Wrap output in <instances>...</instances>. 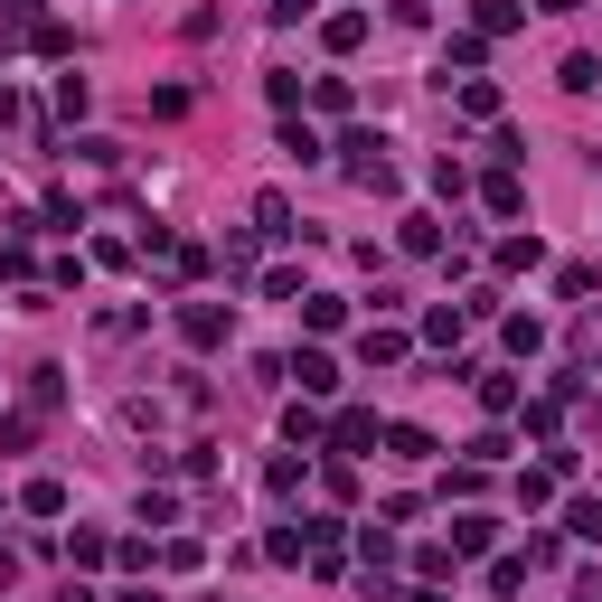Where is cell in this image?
<instances>
[{
  "mask_svg": "<svg viewBox=\"0 0 602 602\" xmlns=\"http://www.w3.org/2000/svg\"><path fill=\"white\" fill-rule=\"evenodd\" d=\"M114 602H161V593H151V583H132V593H114Z\"/></svg>",
  "mask_w": 602,
  "mask_h": 602,
  "instance_id": "cell-12",
  "label": "cell"
},
{
  "mask_svg": "<svg viewBox=\"0 0 602 602\" xmlns=\"http://www.w3.org/2000/svg\"><path fill=\"white\" fill-rule=\"evenodd\" d=\"M329 442H339V452H368V442H377V424H368V415H339V433H329Z\"/></svg>",
  "mask_w": 602,
  "mask_h": 602,
  "instance_id": "cell-10",
  "label": "cell"
},
{
  "mask_svg": "<svg viewBox=\"0 0 602 602\" xmlns=\"http://www.w3.org/2000/svg\"><path fill=\"white\" fill-rule=\"evenodd\" d=\"M481 198H489V208H499V217H518V208H528V188H518V180H509V170H499V180H489V188H481Z\"/></svg>",
  "mask_w": 602,
  "mask_h": 602,
  "instance_id": "cell-7",
  "label": "cell"
},
{
  "mask_svg": "<svg viewBox=\"0 0 602 602\" xmlns=\"http://www.w3.org/2000/svg\"><path fill=\"white\" fill-rule=\"evenodd\" d=\"M556 85H565V94H593V85H602V57H565Z\"/></svg>",
  "mask_w": 602,
  "mask_h": 602,
  "instance_id": "cell-5",
  "label": "cell"
},
{
  "mask_svg": "<svg viewBox=\"0 0 602 602\" xmlns=\"http://www.w3.org/2000/svg\"><path fill=\"white\" fill-rule=\"evenodd\" d=\"M0 38H38V0H0Z\"/></svg>",
  "mask_w": 602,
  "mask_h": 602,
  "instance_id": "cell-6",
  "label": "cell"
},
{
  "mask_svg": "<svg viewBox=\"0 0 602 602\" xmlns=\"http://www.w3.org/2000/svg\"><path fill=\"white\" fill-rule=\"evenodd\" d=\"M471 377H481V405H489V415H509V405H518L509 377H489V368H471Z\"/></svg>",
  "mask_w": 602,
  "mask_h": 602,
  "instance_id": "cell-8",
  "label": "cell"
},
{
  "mask_svg": "<svg viewBox=\"0 0 602 602\" xmlns=\"http://www.w3.org/2000/svg\"><path fill=\"white\" fill-rule=\"evenodd\" d=\"M180 329H188V348H227V311H217V301H188Z\"/></svg>",
  "mask_w": 602,
  "mask_h": 602,
  "instance_id": "cell-1",
  "label": "cell"
},
{
  "mask_svg": "<svg viewBox=\"0 0 602 602\" xmlns=\"http://www.w3.org/2000/svg\"><path fill=\"white\" fill-rule=\"evenodd\" d=\"M565 528H575V536H593V546H602V499H575V509H565Z\"/></svg>",
  "mask_w": 602,
  "mask_h": 602,
  "instance_id": "cell-11",
  "label": "cell"
},
{
  "mask_svg": "<svg viewBox=\"0 0 602 602\" xmlns=\"http://www.w3.org/2000/svg\"><path fill=\"white\" fill-rule=\"evenodd\" d=\"M255 227H264V235H301V227H292V198H274V188H264V198H255Z\"/></svg>",
  "mask_w": 602,
  "mask_h": 602,
  "instance_id": "cell-4",
  "label": "cell"
},
{
  "mask_svg": "<svg viewBox=\"0 0 602 602\" xmlns=\"http://www.w3.org/2000/svg\"><path fill=\"white\" fill-rule=\"evenodd\" d=\"M536 255H546L536 235H509V245H499V264H509V274H536Z\"/></svg>",
  "mask_w": 602,
  "mask_h": 602,
  "instance_id": "cell-9",
  "label": "cell"
},
{
  "mask_svg": "<svg viewBox=\"0 0 602 602\" xmlns=\"http://www.w3.org/2000/svg\"><path fill=\"white\" fill-rule=\"evenodd\" d=\"M358 358H368V368H395V358H405V329H368V339H358Z\"/></svg>",
  "mask_w": 602,
  "mask_h": 602,
  "instance_id": "cell-3",
  "label": "cell"
},
{
  "mask_svg": "<svg viewBox=\"0 0 602 602\" xmlns=\"http://www.w3.org/2000/svg\"><path fill=\"white\" fill-rule=\"evenodd\" d=\"M292 377H301V395H329V386H339V368H329L321 348H301V358H292Z\"/></svg>",
  "mask_w": 602,
  "mask_h": 602,
  "instance_id": "cell-2",
  "label": "cell"
}]
</instances>
